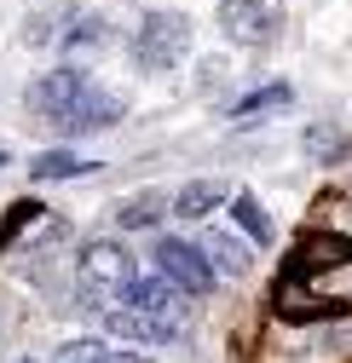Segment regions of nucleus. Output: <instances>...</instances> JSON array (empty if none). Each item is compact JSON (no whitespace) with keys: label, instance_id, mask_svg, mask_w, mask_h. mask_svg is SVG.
Masks as SVG:
<instances>
[{"label":"nucleus","instance_id":"obj_2","mask_svg":"<svg viewBox=\"0 0 352 363\" xmlns=\"http://www.w3.org/2000/svg\"><path fill=\"white\" fill-rule=\"evenodd\" d=\"M127 311H139L150 317V323H167V329H180L191 323V294L180 283H167V277H139L133 289H127Z\"/></svg>","mask_w":352,"mask_h":363},{"label":"nucleus","instance_id":"obj_22","mask_svg":"<svg viewBox=\"0 0 352 363\" xmlns=\"http://www.w3.org/2000/svg\"><path fill=\"white\" fill-rule=\"evenodd\" d=\"M18 363H35V357H18Z\"/></svg>","mask_w":352,"mask_h":363},{"label":"nucleus","instance_id":"obj_20","mask_svg":"<svg viewBox=\"0 0 352 363\" xmlns=\"http://www.w3.org/2000/svg\"><path fill=\"white\" fill-rule=\"evenodd\" d=\"M110 363H150L145 352H110Z\"/></svg>","mask_w":352,"mask_h":363},{"label":"nucleus","instance_id":"obj_9","mask_svg":"<svg viewBox=\"0 0 352 363\" xmlns=\"http://www.w3.org/2000/svg\"><path fill=\"white\" fill-rule=\"evenodd\" d=\"M226 196H231V191L219 185V179H185V185L173 191V213H180V219H208Z\"/></svg>","mask_w":352,"mask_h":363},{"label":"nucleus","instance_id":"obj_14","mask_svg":"<svg viewBox=\"0 0 352 363\" xmlns=\"http://www.w3.org/2000/svg\"><path fill=\"white\" fill-rule=\"evenodd\" d=\"M75 173H93V162L75 156V150H47L29 162V179H75Z\"/></svg>","mask_w":352,"mask_h":363},{"label":"nucleus","instance_id":"obj_15","mask_svg":"<svg viewBox=\"0 0 352 363\" xmlns=\"http://www.w3.org/2000/svg\"><path fill=\"white\" fill-rule=\"evenodd\" d=\"M306 156H318V162H335V156H346V133H341V127H329V121L306 127Z\"/></svg>","mask_w":352,"mask_h":363},{"label":"nucleus","instance_id":"obj_4","mask_svg":"<svg viewBox=\"0 0 352 363\" xmlns=\"http://www.w3.org/2000/svg\"><path fill=\"white\" fill-rule=\"evenodd\" d=\"M219 29L237 47H266L277 35V6L272 0H219Z\"/></svg>","mask_w":352,"mask_h":363},{"label":"nucleus","instance_id":"obj_7","mask_svg":"<svg viewBox=\"0 0 352 363\" xmlns=\"http://www.w3.org/2000/svg\"><path fill=\"white\" fill-rule=\"evenodd\" d=\"M346 259H352V242L346 237H300V248L283 265V289H295L300 277H318V271H335Z\"/></svg>","mask_w":352,"mask_h":363},{"label":"nucleus","instance_id":"obj_6","mask_svg":"<svg viewBox=\"0 0 352 363\" xmlns=\"http://www.w3.org/2000/svg\"><path fill=\"white\" fill-rule=\"evenodd\" d=\"M81 93H93L87 69H81V64H58V69H47V75H40V81L29 86V104H35L40 116L53 121V116H64V110H70Z\"/></svg>","mask_w":352,"mask_h":363},{"label":"nucleus","instance_id":"obj_18","mask_svg":"<svg viewBox=\"0 0 352 363\" xmlns=\"http://www.w3.org/2000/svg\"><path fill=\"white\" fill-rule=\"evenodd\" d=\"M58 363H110V352H104L99 340H70V346L58 352Z\"/></svg>","mask_w":352,"mask_h":363},{"label":"nucleus","instance_id":"obj_5","mask_svg":"<svg viewBox=\"0 0 352 363\" xmlns=\"http://www.w3.org/2000/svg\"><path fill=\"white\" fill-rule=\"evenodd\" d=\"M81 283L87 289H133V254H127V242H87L81 248Z\"/></svg>","mask_w":352,"mask_h":363},{"label":"nucleus","instance_id":"obj_16","mask_svg":"<svg viewBox=\"0 0 352 363\" xmlns=\"http://www.w3.org/2000/svg\"><path fill=\"white\" fill-rule=\"evenodd\" d=\"M231 213H237V225H243V231L254 237V242H272V219H266V208H260L254 196H231Z\"/></svg>","mask_w":352,"mask_h":363},{"label":"nucleus","instance_id":"obj_21","mask_svg":"<svg viewBox=\"0 0 352 363\" xmlns=\"http://www.w3.org/2000/svg\"><path fill=\"white\" fill-rule=\"evenodd\" d=\"M6 162H12V150H6V145H0V167H6Z\"/></svg>","mask_w":352,"mask_h":363},{"label":"nucleus","instance_id":"obj_10","mask_svg":"<svg viewBox=\"0 0 352 363\" xmlns=\"http://www.w3.org/2000/svg\"><path fill=\"white\" fill-rule=\"evenodd\" d=\"M104 329L121 335V340H145V346H167V340H180V329L150 323V317H139V311H110V317H104Z\"/></svg>","mask_w":352,"mask_h":363},{"label":"nucleus","instance_id":"obj_13","mask_svg":"<svg viewBox=\"0 0 352 363\" xmlns=\"http://www.w3.org/2000/svg\"><path fill=\"white\" fill-rule=\"evenodd\" d=\"M295 99V86L289 81H272V86H254V93H243L237 104H231V116L243 121V116H266V110H283Z\"/></svg>","mask_w":352,"mask_h":363},{"label":"nucleus","instance_id":"obj_8","mask_svg":"<svg viewBox=\"0 0 352 363\" xmlns=\"http://www.w3.org/2000/svg\"><path fill=\"white\" fill-rule=\"evenodd\" d=\"M116 121H121V99L99 93V86H93V93H81L64 116H53V127H58V133H75V139H81V133H104V127H116Z\"/></svg>","mask_w":352,"mask_h":363},{"label":"nucleus","instance_id":"obj_19","mask_svg":"<svg viewBox=\"0 0 352 363\" xmlns=\"http://www.w3.org/2000/svg\"><path fill=\"white\" fill-rule=\"evenodd\" d=\"M35 213H40V202H18V208H12V213H6V219H0V248H6V242H12V237H18V225H29V219H35Z\"/></svg>","mask_w":352,"mask_h":363},{"label":"nucleus","instance_id":"obj_1","mask_svg":"<svg viewBox=\"0 0 352 363\" xmlns=\"http://www.w3.org/2000/svg\"><path fill=\"white\" fill-rule=\"evenodd\" d=\"M191 52V18L173 12V6H156L139 18V35H133V58L145 69H173Z\"/></svg>","mask_w":352,"mask_h":363},{"label":"nucleus","instance_id":"obj_12","mask_svg":"<svg viewBox=\"0 0 352 363\" xmlns=\"http://www.w3.org/2000/svg\"><path fill=\"white\" fill-rule=\"evenodd\" d=\"M167 208H173V196H167V191H139L133 202L121 208V231H145V225H156Z\"/></svg>","mask_w":352,"mask_h":363},{"label":"nucleus","instance_id":"obj_11","mask_svg":"<svg viewBox=\"0 0 352 363\" xmlns=\"http://www.w3.org/2000/svg\"><path fill=\"white\" fill-rule=\"evenodd\" d=\"M202 254H208V265L226 271V277H243V271L254 265V254L243 248V237H237V231H214V237H202Z\"/></svg>","mask_w":352,"mask_h":363},{"label":"nucleus","instance_id":"obj_3","mask_svg":"<svg viewBox=\"0 0 352 363\" xmlns=\"http://www.w3.org/2000/svg\"><path fill=\"white\" fill-rule=\"evenodd\" d=\"M156 265L167 283H180L185 294H208L214 289V265L202 254V242H185V237H162L156 242Z\"/></svg>","mask_w":352,"mask_h":363},{"label":"nucleus","instance_id":"obj_17","mask_svg":"<svg viewBox=\"0 0 352 363\" xmlns=\"http://www.w3.org/2000/svg\"><path fill=\"white\" fill-rule=\"evenodd\" d=\"M277 311L289 323H306V317H341L346 306H329V300H295V294H277Z\"/></svg>","mask_w":352,"mask_h":363}]
</instances>
